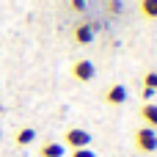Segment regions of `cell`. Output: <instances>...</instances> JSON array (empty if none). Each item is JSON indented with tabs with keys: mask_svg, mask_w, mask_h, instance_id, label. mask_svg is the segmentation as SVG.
I'll return each instance as SVG.
<instances>
[{
	"mask_svg": "<svg viewBox=\"0 0 157 157\" xmlns=\"http://www.w3.org/2000/svg\"><path fill=\"white\" fill-rule=\"evenodd\" d=\"M0 141H3V130H0Z\"/></svg>",
	"mask_w": 157,
	"mask_h": 157,
	"instance_id": "13",
	"label": "cell"
},
{
	"mask_svg": "<svg viewBox=\"0 0 157 157\" xmlns=\"http://www.w3.org/2000/svg\"><path fill=\"white\" fill-rule=\"evenodd\" d=\"M0 113H3V105H0Z\"/></svg>",
	"mask_w": 157,
	"mask_h": 157,
	"instance_id": "14",
	"label": "cell"
},
{
	"mask_svg": "<svg viewBox=\"0 0 157 157\" xmlns=\"http://www.w3.org/2000/svg\"><path fill=\"white\" fill-rule=\"evenodd\" d=\"M138 11H141L144 19L157 22V0H138Z\"/></svg>",
	"mask_w": 157,
	"mask_h": 157,
	"instance_id": "8",
	"label": "cell"
},
{
	"mask_svg": "<svg viewBox=\"0 0 157 157\" xmlns=\"http://www.w3.org/2000/svg\"><path fill=\"white\" fill-rule=\"evenodd\" d=\"M72 41H75L77 47H88V44L94 41V25H88V22L75 25V28H72Z\"/></svg>",
	"mask_w": 157,
	"mask_h": 157,
	"instance_id": "5",
	"label": "cell"
},
{
	"mask_svg": "<svg viewBox=\"0 0 157 157\" xmlns=\"http://www.w3.org/2000/svg\"><path fill=\"white\" fill-rule=\"evenodd\" d=\"M66 146L61 141H41L39 144V157H63Z\"/></svg>",
	"mask_w": 157,
	"mask_h": 157,
	"instance_id": "6",
	"label": "cell"
},
{
	"mask_svg": "<svg viewBox=\"0 0 157 157\" xmlns=\"http://www.w3.org/2000/svg\"><path fill=\"white\" fill-rule=\"evenodd\" d=\"M72 11H86V0H69Z\"/></svg>",
	"mask_w": 157,
	"mask_h": 157,
	"instance_id": "12",
	"label": "cell"
},
{
	"mask_svg": "<svg viewBox=\"0 0 157 157\" xmlns=\"http://www.w3.org/2000/svg\"><path fill=\"white\" fill-rule=\"evenodd\" d=\"M69 155L72 157H97V152H94L91 146H86V149H72Z\"/></svg>",
	"mask_w": 157,
	"mask_h": 157,
	"instance_id": "11",
	"label": "cell"
},
{
	"mask_svg": "<svg viewBox=\"0 0 157 157\" xmlns=\"http://www.w3.org/2000/svg\"><path fill=\"white\" fill-rule=\"evenodd\" d=\"M69 75H72L77 83H91V80H97V66H94V61L80 58V61H75V63H72Z\"/></svg>",
	"mask_w": 157,
	"mask_h": 157,
	"instance_id": "3",
	"label": "cell"
},
{
	"mask_svg": "<svg viewBox=\"0 0 157 157\" xmlns=\"http://www.w3.org/2000/svg\"><path fill=\"white\" fill-rule=\"evenodd\" d=\"M132 144L141 155H155L157 152V130L152 127H138L135 135H132Z\"/></svg>",
	"mask_w": 157,
	"mask_h": 157,
	"instance_id": "1",
	"label": "cell"
},
{
	"mask_svg": "<svg viewBox=\"0 0 157 157\" xmlns=\"http://www.w3.org/2000/svg\"><path fill=\"white\" fill-rule=\"evenodd\" d=\"M61 144L69 146V149H86V146H91V132L83 130V127H69L63 132V141Z\"/></svg>",
	"mask_w": 157,
	"mask_h": 157,
	"instance_id": "2",
	"label": "cell"
},
{
	"mask_svg": "<svg viewBox=\"0 0 157 157\" xmlns=\"http://www.w3.org/2000/svg\"><path fill=\"white\" fill-rule=\"evenodd\" d=\"M141 86H144V91H157V69H146L144 72V77H141Z\"/></svg>",
	"mask_w": 157,
	"mask_h": 157,
	"instance_id": "10",
	"label": "cell"
},
{
	"mask_svg": "<svg viewBox=\"0 0 157 157\" xmlns=\"http://www.w3.org/2000/svg\"><path fill=\"white\" fill-rule=\"evenodd\" d=\"M33 141H36V130L33 127H19L17 135H14V144L17 146H30Z\"/></svg>",
	"mask_w": 157,
	"mask_h": 157,
	"instance_id": "9",
	"label": "cell"
},
{
	"mask_svg": "<svg viewBox=\"0 0 157 157\" xmlns=\"http://www.w3.org/2000/svg\"><path fill=\"white\" fill-rule=\"evenodd\" d=\"M127 86H121V83H113V86H108V91L102 94V102L108 105V108H121L124 102H127Z\"/></svg>",
	"mask_w": 157,
	"mask_h": 157,
	"instance_id": "4",
	"label": "cell"
},
{
	"mask_svg": "<svg viewBox=\"0 0 157 157\" xmlns=\"http://www.w3.org/2000/svg\"><path fill=\"white\" fill-rule=\"evenodd\" d=\"M138 113H141L144 127H152V130H157V102H144Z\"/></svg>",
	"mask_w": 157,
	"mask_h": 157,
	"instance_id": "7",
	"label": "cell"
}]
</instances>
